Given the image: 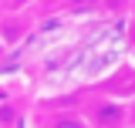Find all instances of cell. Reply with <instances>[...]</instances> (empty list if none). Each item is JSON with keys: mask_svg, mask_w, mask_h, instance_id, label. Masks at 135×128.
<instances>
[{"mask_svg": "<svg viewBox=\"0 0 135 128\" xmlns=\"http://www.w3.org/2000/svg\"><path fill=\"white\" fill-rule=\"evenodd\" d=\"M7 51H10V44H7V41H3V37H0V61H3V57H7Z\"/></svg>", "mask_w": 135, "mask_h": 128, "instance_id": "obj_4", "label": "cell"}, {"mask_svg": "<svg viewBox=\"0 0 135 128\" xmlns=\"http://www.w3.org/2000/svg\"><path fill=\"white\" fill-rule=\"evenodd\" d=\"M128 128H135V98L128 101Z\"/></svg>", "mask_w": 135, "mask_h": 128, "instance_id": "obj_3", "label": "cell"}, {"mask_svg": "<svg viewBox=\"0 0 135 128\" xmlns=\"http://www.w3.org/2000/svg\"><path fill=\"white\" fill-rule=\"evenodd\" d=\"M81 111L88 115V121L95 128H128V101H122L115 95H95L81 105Z\"/></svg>", "mask_w": 135, "mask_h": 128, "instance_id": "obj_1", "label": "cell"}, {"mask_svg": "<svg viewBox=\"0 0 135 128\" xmlns=\"http://www.w3.org/2000/svg\"><path fill=\"white\" fill-rule=\"evenodd\" d=\"M37 128H95V125L88 121V115L81 108H54L51 115L41 118Z\"/></svg>", "mask_w": 135, "mask_h": 128, "instance_id": "obj_2", "label": "cell"}, {"mask_svg": "<svg viewBox=\"0 0 135 128\" xmlns=\"http://www.w3.org/2000/svg\"><path fill=\"white\" fill-rule=\"evenodd\" d=\"M128 44L135 47V24H132V31H128Z\"/></svg>", "mask_w": 135, "mask_h": 128, "instance_id": "obj_5", "label": "cell"}]
</instances>
